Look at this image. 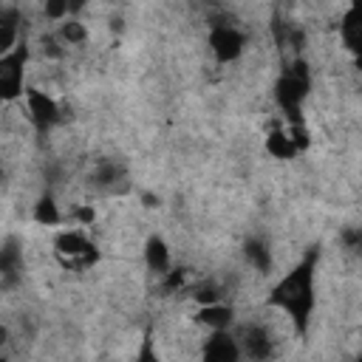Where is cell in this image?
Here are the masks:
<instances>
[{"label": "cell", "mask_w": 362, "mask_h": 362, "mask_svg": "<svg viewBox=\"0 0 362 362\" xmlns=\"http://www.w3.org/2000/svg\"><path fill=\"white\" fill-rule=\"evenodd\" d=\"M31 215H34V221L40 226H57V223H62V212H59V206H57V201L51 195H42L34 204V212Z\"/></svg>", "instance_id": "obj_8"}, {"label": "cell", "mask_w": 362, "mask_h": 362, "mask_svg": "<svg viewBox=\"0 0 362 362\" xmlns=\"http://www.w3.org/2000/svg\"><path fill=\"white\" fill-rule=\"evenodd\" d=\"M195 305H209V303H221V291L215 286H198L192 294Z\"/></svg>", "instance_id": "obj_12"}, {"label": "cell", "mask_w": 362, "mask_h": 362, "mask_svg": "<svg viewBox=\"0 0 362 362\" xmlns=\"http://www.w3.org/2000/svg\"><path fill=\"white\" fill-rule=\"evenodd\" d=\"M74 221H76L79 226H90V223L96 221V209H93L90 204H76V206H74Z\"/></svg>", "instance_id": "obj_13"}, {"label": "cell", "mask_w": 362, "mask_h": 362, "mask_svg": "<svg viewBox=\"0 0 362 362\" xmlns=\"http://www.w3.org/2000/svg\"><path fill=\"white\" fill-rule=\"evenodd\" d=\"M23 110L25 116L34 122V127L45 130L51 127L57 119H59V105L51 93H45L42 88H25V96H23Z\"/></svg>", "instance_id": "obj_2"}, {"label": "cell", "mask_w": 362, "mask_h": 362, "mask_svg": "<svg viewBox=\"0 0 362 362\" xmlns=\"http://www.w3.org/2000/svg\"><path fill=\"white\" fill-rule=\"evenodd\" d=\"M144 263L150 272L164 274L167 269H173V257H170V246L161 235H150L144 240Z\"/></svg>", "instance_id": "obj_6"}, {"label": "cell", "mask_w": 362, "mask_h": 362, "mask_svg": "<svg viewBox=\"0 0 362 362\" xmlns=\"http://www.w3.org/2000/svg\"><path fill=\"white\" fill-rule=\"evenodd\" d=\"M243 34L235 28V25H226V23H212V31H209V48H212V57L218 62H235L240 54H243Z\"/></svg>", "instance_id": "obj_3"}, {"label": "cell", "mask_w": 362, "mask_h": 362, "mask_svg": "<svg viewBox=\"0 0 362 362\" xmlns=\"http://www.w3.org/2000/svg\"><path fill=\"white\" fill-rule=\"evenodd\" d=\"M266 153L277 161H291L300 150H297V144H294V139L288 136L286 127H272L266 133Z\"/></svg>", "instance_id": "obj_7"}, {"label": "cell", "mask_w": 362, "mask_h": 362, "mask_svg": "<svg viewBox=\"0 0 362 362\" xmlns=\"http://www.w3.org/2000/svg\"><path fill=\"white\" fill-rule=\"evenodd\" d=\"M85 40H88L85 23H79L76 17H65L59 23V42H65V45H82Z\"/></svg>", "instance_id": "obj_10"}, {"label": "cell", "mask_w": 362, "mask_h": 362, "mask_svg": "<svg viewBox=\"0 0 362 362\" xmlns=\"http://www.w3.org/2000/svg\"><path fill=\"white\" fill-rule=\"evenodd\" d=\"M201 356L209 362H235L243 356V351H240L238 337L229 334V328H223V331H209V337L201 348Z\"/></svg>", "instance_id": "obj_4"}, {"label": "cell", "mask_w": 362, "mask_h": 362, "mask_svg": "<svg viewBox=\"0 0 362 362\" xmlns=\"http://www.w3.org/2000/svg\"><path fill=\"white\" fill-rule=\"evenodd\" d=\"M42 8H45V17L54 23H62L65 17H71V0H45Z\"/></svg>", "instance_id": "obj_11"}, {"label": "cell", "mask_w": 362, "mask_h": 362, "mask_svg": "<svg viewBox=\"0 0 362 362\" xmlns=\"http://www.w3.org/2000/svg\"><path fill=\"white\" fill-rule=\"evenodd\" d=\"M243 255H246V260H249L257 272H269V269H272V249H269L263 240H257V238L246 240Z\"/></svg>", "instance_id": "obj_9"}, {"label": "cell", "mask_w": 362, "mask_h": 362, "mask_svg": "<svg viewBox=\"0 0 362 362\" xmlns=\"http://www.w3.org/2000/svg\"><path fill=\"white\" fill-rule=\"evenodd\" d=\"M232 320H235V311H232V305H223V303L198 305V311L192 314V322H195V325H204L206 331L232 328Z\"/></svg>", "instance_id": "obj_5"}, {"label": "cell", "mask_w": 362, "mask_h": 362, "mask_svg": "<svg viewBox=\"0 0 362 362\" xmlns=\"http://www.w3.org/2000/svg\"><path fill=\"white\" fill-rule=\"evenodd\" d=\"M28 59V45L20 40V45L8 54L0 57V93L6 102L23 99L25 88H23V65Z\"/></svg>", "instance_id": "obj_1"}]
</instances>
